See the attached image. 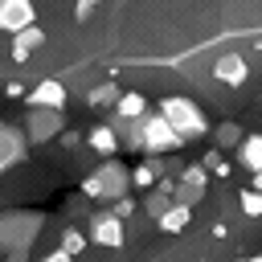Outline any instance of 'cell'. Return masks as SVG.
Returning a JSON list of instances; mask_svg holds the SVG:
<instances>
[{"label":"cell","mask_w":262,"mask_h":262,"mask_svg":"<svg viewBox=\"0 0 262 262\" xmlns=\"http://www.w3.org/2000/svg\"><path fill=\"white\" fill-rule=\"evenodd\" d=\"M45 217L37 209H4L0 213V254H8V262H25L33 242L41 237Z\"/></svg>","instance_id":"obj_1"},{"label":"cell","mask_w":262,"mask_h":262,"mask_svg":"<svg viewBox=\"0 0 262 262\" xmlns=\"http://www.w3.org/2000/svg\"><path fill=\"white\" fill-rule=\"evenodd\" d=\"M176 135H180V143H188V139H201L205 131H209V119H205V111L192 102V98H184V94H168L164 102H160V111H156Z\"/></svg>","instance_id":"obj_2"},{"label":"cell","mask_w":262,"mask_h":262,"mask_svg":"<svg viewBox=\"0 0 262 262\" xmlns=\"http://www.w3.org/2000/svg\"><path fill=\"white\" fill-rule=\"evenodd\" d=\"M127 188H131V168H127V164H115V160L98 164V168L82 180V196H90V201H98V205H115L119 196H127Z\"/></svg>","instance_id":"obj_3"},{"label":"cell","mask_w":262,"mask_h":262,"mask_svg":"<svg viewBox=\"0 0 262 262\" xmlns=\"http://www.w3.org/2000/svg\"><path fill=\"white\" fill-rule=\"evenodd\" d=\"M135 139H139V151H147V156H164V151H176V147H180V135H176L156 111L135 123Z\"/></svg>","instance_id":"obj_4"},{"label":"cell","mask_w":262,"mask_h":262,"mask_svg":"<svg viewBox=\"0 0 262 262\" xmlns=\"http://www.w3.org/2000/svg\"><path fill=\"white\" fill-rule=\"evenodd\" d=\"M25 139L33 143V147H41V143H49V139H57L61 131H66V111H45V106H29V119H25Z\"/></svg>","instance_id":"obj_5"},{"label":"cell","mask_w":262,"mask_h":262,"mask_svg":"<svg viewBox=\"0 0 262 262\" xmlns=\"http://www.w3.org/2000/svg\"><path fill=\"white\" fill-rule=\"evenodd\" d=\"M205 180H209L205 164H188V168L180 172V180H172V201L184 205V209L201 205V196H205Z\"/></svg>","instance_id":"obj_6"},{"label":"cell","mask_w":262,"mask_h":262,"mask_svg":"<svg viewBox=\"0 0 262 262\" xmlns=\"http://www.w3.org/2000/svg\"><path fill=\"white\" fill-rule=\"evenodd\" d=\"M90 233H86V242H94V246H106V250H119L123 242H127V229H123V221L119 217H111V209H98L94 217H90V225H86Z\"/></svg>","instance_id":"obj_7"},{"label":"cell","mask_w":262,"mask_h":262,"mask_svg":"<svg viewBox=\"0 0 262 262\" xmlns=\"http://www.w3.org/2000/svg\"><path fill=\"white\" fill-rule=\"evenodd\" d=\"M29 25H37L33 0H0V33H20Z\"/></svg>","instance_id":"obj_8"},{"label":"cell","mask_w":262,"mask_h":262,"mask_svg":"<svg viewBox=\"0 0 262 262\" xmlns=\"http://www.w3.org/2000/svg\"><path fill=\"white\" fill-rule=\"evenodd\" d=\"M25 151H29L25 131H20V127H12V123H0V172L16 168V164L25 160Z\"/></svg>","instance_id":"obj_9"},{"label":"cell","mask_w":262,"mask_h":262,"mask_svg":"<svg viewBox=\"0 0 262 262\" xmlns=\"http://www.w3.org/2000/svg\"><path fill=\"white\" fill-rule=\"evenodd\" d=\"M29 106H45V111H66V86L57 78H41L29 94H25Z\"/></svg>","instance_id":"obj_10"},{"label":"cell","mask_w":262,"mask_h":262,"mask_svg":"<svg viewBox=\"0 0 262 262\" xmlns=\"http://www.w3.org/2000/svg\"><path fill=\"white\" fill-rule=\"evenodd\" d=\"M45 45V29L41 25H29V29H20V33H12V45H8V53H12V61H29L37 49Z\"/></svg>","instance_id":"obj_11"},{"label":"cell","mask_w":262,"mask_h":262,"mask_svg":"<svg viewBox=\"0 0 262 262\" xmlns=\"http://www.w3.org/2000/svg\"><path fill=\"white\" fill-rule=\"evenodd\" d=\"M213 78L225 82V86H242V82L250 78V66H246L242 53H221V57L213 61Z\"/></svg>","instance_id":"obj_12"},{"label":"cell","mask_w":262,"mask_h":262,"mask_svg":"<svg viewBox=\"0 0 262 262\" xmlns=\"http://www.w3.org/2000/svg\"><path fill=\"white\" fill-rule=\"evenodd\" d=\"M111 115H115V119H127V123H139V119L147 115V98H143L139 90H123V94L115 98Z\"/></svg>","instance_id":"obj_13"},{"label":"cell","mask_w":262,"mask_h":262,"mask_svg":"<svg viewBox=\"0 0 262 262\" xmlns=\"http://www.w3.org/2000/svg\"><path fill=\"white\" fill-rule=\"evenodd\" d=\"M188 217H192V209H184V205H176V201H172V205L156 217V225H160L164 233H184V229H188Z\"/></svg>","instance_id":"obj_14"},{"label":"cell","mask_w":262,"mask_h":262,"mask_svg":"<svg viewBox=\"0 0 262 262\" xmlns=\"http://www.w3.org/2000/svg\"><path fill=\"white\" fill-rule=\"evenodd\" d=\"M86 143H90V147H94L98 156H115V151H119V135H115V131H111L106 123L90 127V131H86Z\"/></svg>","instance_id":"obj_15"},{"label":"cell","mask_w":262,"mask_h":262,"mask_svg":"<svg viewBox=\"0 0 262 262\" xmlns=\"http://www.w3.org/2000/svg\"><path fill=\"white\" fill-rule=\"evenodd\" d=\"M237 160H242L246 172H262V139H258V135H242V143H237Z\"/></svg>","instance_id":"obj_16"},{"label":"cell","mask_w":262,"mask_h":262,"mask_svg":"<svg viewBox=\"0 0 262 262\" xmlns=\"http://www.w3.org/2000/svg\"><path fill=\"white\" fill-rule=\"evenodd\" d=\"M160 172H164V164H156V160L135 164V168H131V184H135V188H151V184L160 180Z\"/></svg>","instance_id":"obj_17"},{"label":"cell","mask_w":262,"mask_h":262,"mask_svg":"<svg viewBox=\"0 0 262 262\" xmlns=\"http://www.w3.org/2000/svg\"><path fill=\"white\" fill-rule=\"evenodd\" d=\"M115 98H119V86H115V82H102V86H94V90L86 94L90 106H106V111L115 106Z\"/></svg>","instance_id":"obj_18"},{"label":"cell","mask_w":262,"mask_h":262,"mask_svg":"<svg viewBox=\"0 0 262 262\" xmlns=\"http://www.w3.org/2000/svg\"><path fill=\"white\" fill-rule=\"evenodd\" d=\"M57 250H61V254H70V258H78V254L86 250V233H82V229H66Z\"/></svg>","instance_id":"obj_19"},{"label":"cell","mask_w":262,"mask_h":262,"mask_svg":"<svg viewBox=\"0 0 262 262\" xmlns=\"http://www.w3.org/2000/svg\"><path fill=\"white\" fill-rule=\"evenodd\" d=\"M237 143H242V127H237V123H221V127H217V151H221V147L229 151V147H237Z\"/></svg>","instance_id":"obj_20"},{"label":"cell","mask_w":262,"mask_h":262,"mask_svg":"<svg viewBox=\"0 0 262 262\" xmlns=\"http://www.w3.org/2000/svg\"><path fill=\"white\" fill-rule=\"evenodd\" d=\"M242 213H246V217H258V213H262V192H258V188H246V192H242Z\"/></svg>","instance_id":"obj_21"},{"label":"cell","mask_w":262,"mask_h":262,"mask_svg":"<svg viewBox=\"0 0 262 262\" xmlns=\"http://www.w3.org/2000/svg\"><path fill=\"white\" fill-rule=\"evenodd\" d=\"M205 164H209L205 172H213V176H229V164L221 160V151H209V156H205Z\"/></svg>","instance_id":"obj_22"},{"label":"cell","mask_w":262,"mask_h":262,"mask_svg":"<svg viewBox=\"0 0 262 262\" xmlns=\"http://www.w3.org/2000/svg\"><path fill=\"white\" fill-rule=\"evenodd\" d=\"M131 213H135V201H131V196H119L115 209H111V217H119V221H127Z\"/></svg>","instance_id":"obj_23"},{"label":"cell","mask_w":262,"mask_h":262,"mask_svg":"<svg viewBox=\"0 0 262 262\" xmlns=\"http://www.w3.org/2000/svg\"><path fill=\"white\" fill-rule=\"evenodd\" d=\"M41 262H74V258H70V254H61V250H53V254H45Z\"/></svg>","instance_id":"obj_24"},{"label":"cell","mask_w":262,"mask_h":262,"mask_svg":"<svg viewBox=\"0 0 262 262\" xmlns=\"http://www.w3.org/2000/svg\"><path fill=\"white\" fill-rule=\"evenodd\" d=\"M82 4H90V8H94V4H98V0H82Z\"/></svg>","instance_id":"obj_25"},{"label":"cell","mask_w":262,"mask_h":262,"mask_svg":"<svg viewBox=\"0 0 262 262\" xmlns=\"http://www.w3.org/2000/svg\"><path fill=\"white\" fill-rule=\"evenodd\" d=\"M0 57H4V45H0Z\"/></svg>","instance_id":"obj_26"}]
</instances>
